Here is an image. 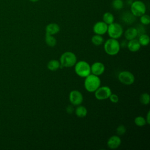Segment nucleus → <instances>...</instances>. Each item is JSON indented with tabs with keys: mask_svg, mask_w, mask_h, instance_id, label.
Masks as SVG:
<instances>
[{
	"mask_svg": "<svg viewBox=\"0 0 150 150\" xmlns=\"http://www.w3.org/2000/svg\"><path fill=\"white\" fill-rule=\"evenodd\" d=\"M101 85V80L99 76L90 74L85 77L84 86L85 89L90 93H94Z\"/></svg>",
	"mask_w": 150,
	"mask_h": 150,
	"instance_id": "obj_1",
	"label": "nucleus"
},
{
	"mask_svg": "<svg viewBox=\"0 0 150 150\" xmlns=\"http://www.w3.org/2000/svg\"><path fill=\"white\" fill-rule=\"evenodd\" d=\"M120 45L117 39L110 38L104 43V49L105 52L110 56L117 54L120 50Z\"/></svg>",
	"mask_w": 150,
	"mask_h": 150,
	"instance_id": "obj_2",
	"label": "nucleus"
},
{
	"mask_svg": "<svg viewBox=\"0 0 150 150\" xmlns=\"http://www.w3.org/2000/svg\"><path fill=\"white\" fill-rule=\"evenodd\" d=\"M59 62L60 67H71L75 65L77 60L76 55L73 52L67 51L60 56Z\"/></svg>",
	"mask_w": 150,
	"mask_h": 150,
	"instance_id": "obj_3",
	"label": "nucleus"
},
{
	"mask_svg": "<svg viewBox=\"0 0 150 150\" xmlns=\"http://www.w3.org/2000/svg\"><path fill=\"white\" fill-rule=\"evenodd\" d=\"M74 66V71L76 74L82 78H85L91 74L90 64L84 60L77 62Z\"/></svg>",
	"mask_w": 150,
	"mask_h": 150,
	"instance_id": "obj_4",
	"label": "nucleus"
},
{
	"mask_svg": "<svg viewBox=\"0 0 150 150\" xmlns=\"http://www.w3.org/2000/svg\"><path fill=\"white\" fill-rule=\"evenodd\" d=\"M107 33L110 38L118 39L123 34V28L120 23L114 22L108 25Z\"/></svg>",
	"mask_w": 150,
	"mask_h": 150,
	"instance_id": "obj_5",
	"label": "nucleus"
},
{
	"mask_svg": "<svg viewBox=\"0 0 150 150\" xmlns=\"http://www.w3.org/2000/svg\"><path fill=\"white\" fill-rule=\"evenodd\" d=\"M146 6L145 4L141 1L137 0L132 2L131 5V12L136 17L141 16L145 13Z\"/></svg>",
	"mask_w": 150,
	"mask_h": 150,
	"instance_id": "obj_6",
	"label": "nucleus"
},
{
	"mask_svg": "<svg viewBox=\"0 0 150 150\" xmlns=\"http://www.w3.org/2000/svg\"><path fill=\"white\" fill-rule=\"evenodd\" d=\"M118 79L122 84L126 86H130L134 83L135 76L131 71L124 70L119 73Z\"/></svg>",
	"mask_w": 150,
	"mask_h": 150,
	"instance_id": "obj_7",
	"label": "nucleus"
},
{
	"mask_svg": "<svg viewBox=\"0 0 150 150\" xmlns=\"http://www.w3.org/2000/svg\"><path fill=\"white\" fill-rule=\"evenodd\" d=\"M111 93V89L108 86H100L94 91V96L97 100H104L108 98Z\"/></svg>",
	"mask_w": 150,
	"mask_h": 150,
	"instance_id": "obj_8",
	"label": "nucleus"
},
{
	"mask_svg": "<svg viewBox=\"0 0 150 150\" xmlns=\"http://www.w3.org/2000/svg\"><path fill=\"white\" fill-rule=\"evenodd\" d=\"M69 99L70 103L74 106L81 105L83 101V96L82 93L77 90L71 91L69 95Z\"/></svg>",
	"mask_w": 150,
	"mask_h": 150,
	"instance_id": "obj_9",
	"label": "nucleus"
},
{
	"mask_svg": "<svg viewBox=\"0 0 150 150\" xmlns=\"http://www.w3.org/2000/svg\"><path fill=\"white\" fill-rule=\"evenodd\" d=\"M108 25L103 21L97 22L93 26V30L95 34L103 35L107 33Z\"/></svg>",
	"mask_w": 150,
	"mask_h": 150,
	"instance_id": "obj_10",
	"label": "nucleus"
},
{
	"mask_svg": "<svg viewBox=\"0 0 150 150\" xmlns=\"http://www.w3.org/2000/svg\"><path fill=\"white\" fill-rule=\"evenodd\" d=\"M91 73L97 76L103 74L105 71L104 64L100 62H96L90 66Z\"/></svg>",
	"mask_w": 150,
	"mask_h": 150,
	"instance_id": "obj_11",
	"label": "nucleus"
},
{
	"mask_svg": "<svg viewBox=\"0 0 150 150\" xmlns=\"http://www.w3.org/2000/svg\"><path fill=\"white\" fill-rule=\"evenodd\" d=\"M107 144L109 148L111 149H115L120 146L121 144V139L119 136L115 135H112L108 138Z\"/></svg>",
	"mask_w": 150,
	"mask_h": 150,
	"instance_id": "obj_12",
	"label": "nucleus"
},
{
	"mask_svg": "<svg viewBox=\"0 0 150 150\" xmlns=\"http://www.w3.org/2000/svg\"><path fill=\"white\" fill-rule=\"evenodd\" d=\"M135 19L136 16H135L131 12L129 11L124 12L121 16V19L122 21V22L128 25L132 24L135 21Z\"/></svg>",
	"mask_w": 150,
	"mask_h": 150,
	"instance_id": "obj_13",
	"label": "nucleus"
},
{
	"mask_svg": "<svg viewBox=\"0 0 150 150\" xmlns=\"http://www.w3.org/2000/svg\"><path fill=\"white\" fill-rule=\"evenodd\" d=\"M60 30V26L56 23H50L46 25L45 28V32L46 34L54 35L59 32Z\"/></svg>",
	"mask_w": 150,
	"mask_h": 150,
	"instance_id": "obj_14",
	"label": "nucleus"
},
{
	"mask_svg": "<svg viewBox=\"0 0 150 150\" xmlns=\"http://www.w3.org/2000/svg\"><path fill=\"white\" fill-rule=\"evenodd\" d=\"M141 45L139 44L138 39H134L128 40L127 43V48L131 52H136L138 51L141 48Z\"/></svg>",
	"mask_w": 150,
	"mask_h": 150,
	"instance_id": "obj_15",
	"label": "nucleus"
},
{
	"mask_svg": "<svg viewBox=\"0 0 150 150\" xmlns=\"http://www.w3.org/2000/svg\"><path fill=\"white\" fill-rule=\"evenodd\" d=\"M124 36L127 40H130L136 39L138 37V32L135 27H130L128 28L124 32Z\"/></svg>",
	"mask_w": 150,
	"mask_h": 150,
	"instance_id": "obj_16",
	"label": "nucleus"
},
{
	"mask_svg": "<svg viewBox=\"0 0 150 150\" xmlns=\"http://www.w3.org/2000/svg\"><path fill=\"white\" fill-rule=\"evenodd\" d=\"M60 63L59 60L56 59H52L48 62L47 64V69L52 71L57 70L60 67Z\"/></svg>",
	"mask_w": 150,
	"mask_h": 150,
	"instance_id": "obj_17",
	"label": "nucleus"
},
{
	"mask_svg": "<svg viewBox=\"0 0 150 150\" xmlns=\"http://www.w3.org/2000/svg\"><path fill=\"white\" fill-rule=\"evenodd\" d=\"M74 112L77 117L79 118H84L87 114V110L86 107L81 105L77 106L76 109H74Z\"/></svg>",
	"mask_w": 150,
	"mask_h": 150,
	"instance_id": "obj_18",
	"label": "nucleus"
},
{
	"mask_svg": "<svg viewBox=\"0 0 150 150\" xmlns=\"http://www.w3.org/2000/svg\"><path fill=\"white\" fill-rule=\"evenodd\" d=\"M45 41L46 44L49 46V47H54L57 44V40L54 38L53 35H49V34H45Z\"/></svg>",
	"mask_w": 150,
	"mask_h": 150,
	"instance_id": "obj_19",
	"label": "nucleus"
},
{
	"mask_svg": "<svg viewBox=\"0 0 150 150\" xmlns=\"http://www.w3.org/2000/svg\"><path fill=\"white\" fill-rule=\"evenodd\" d=\"M91 41L94 45L100 46L104 43V38L102 37V35L95 34L92 36Z\"/></svg>",
	"mask_w": 150,
	"mask_h": 150,
	"instance_id": "obj_20",
	"label": "nucleus"
},
{
	"mask_svg": "<svg viewBox=\"0 0 150 150\" xmlns=\"http://www.w3.org/2000/svg\"><path fill=\"white\" fill-rule=\"evenodd\" d=\"M103 20L104 22L108 25L114 22V16L111 12H107L104 13L103 16Z\"/></svg>",
	"mask_w": 150,
	"mask_h": 150,
	"instance_id": "obj_21",
	"label": "nucleus"
},
{
	"mask_svg": "<svg viewBox=\"0 0 150 150\" xmlns=\"http://www.w3.org/2000/svg\"><path fill=\"white\" fill-rule=\"evenodd\" d=\"M139 44L141 45V46H147L149 43V37L148 35H146V33L141 35L140 36H138V39Z\"/></svg>",
	"mask_w": 150,
	"mask_h": 150,
	"instance_id": "obj_22",
	"label": "nucleus"
},
{
	"mask_svg": "<svg viewBox=\"0 0 150 150\" xmlns=\"http://www.w3.org/2000/svg\"><path fill=\"white\" fill-rule=\"evenodd\" d=\"M140 103L143 105H148L150 101V96L148 93H142L139 97Z\"/></svg>",
	"mask_w": 150,
	"mask_h": 150,
	"instance_id": "obj_23",
	"label": "nucleus"
},
{
	"mask_svg": "<svg viewBox=\"0 0 150 150\" xmlns=\"http://www.w3.org/2000/svg\"><path fill=\"white\" fill-rule=\"evenodd\" d=\"M134 123L138 127H143L146 124V120L142 116H138L134 119Z\"/></svg>",
	"mask_w": 150,
	"mask_h": 150,
	"instance_id": "obj_24",
	"label": "nucleus"
},
{
	"mask_svg": "<svg viewBox=\"0 0 150 150\" xmlns=\"http://www.w3.org/2000/svg\"><path fill=\"white\" fill-rule=\"evenodd\" d=\"M124 2L122 0H113L112 2V8L115 10H120L124 7Z\"/></svg>",
	"mask_w": 150,
	"mask_h": 150,
	"instance_id": "obj_25",
	"label": "nucleus"
},
{
	"mask_svg": "<svg viewBox=\"0 0 150 150\" xmlns=\"http://www.w3.org/2000/svg\"><path fill=\"white\" fill-rule=\"evenodd\" d=\"M140 22L142 25H148L150 23V17L148 15L145 13L143 14L140 16Z\"/></svg>",
	"mask_w": 150,
	"mask_h": 150,
	"instance_id": "obj_26",
	"label": "nucleus"
},
{
	"mask_svg": "<svg viewBox=\"0 0 150 150\" xmlns=\"http://www.w3.org/2000/svg\"><path fill=\"white\" fill-rule=\"evenodd\" d=\"M127 131V128L124 125H120L117 127V129H116V132L117 134L118 135H124Z\"/></svg>",
	"mask_w": 150,
	"mask_h": 150,
	"instance_id": "obj_27",
	"label": "nucleus"
},
{
	"mask_svg": "<svg viewBox=\"0 0 150 150\" xmlns=\"http://www.w3.org/2000/svg\"><path fill=\"white\" fill-rule=\"evenodd\" d=\"M135 28L138 32V37L141 35L145 33V29L142 25H138Z\"/></svg>",
	"mask_w": 150,
	"mask_h": 150,
	"instance_id": "obj_28",
	"label": "nucleus"
},
{
	"mask_svg": "<svg viewBox=\"0 0 150 150\" xmlns=\"http://www.w3.org/2000/svg\"><path fill=\"white\" fill-rule=\"evenodd\" d=\"M110 100V101L112 103H117L119 101V97L118 96L114 93H111L108 98Z\"/></svg>",
	"mask_w": 150,
	"mask_h": 150,
	"instance_id": "obj_29",
	"label": "nucleus"
},
{
	"mask_svg": "<svg viewBox=\"0 0 150 150\" xmlns=\"http://www.w3.org/2000/svg\"><path fill=\"white\" fill-rule=\"evenodd\" d=\"M66 112L69 114H71L74 112V105L72 104H70L68 105L67 106V107L66 108Z\"/></svg>",
	"mask_w": 150,
	"mask_h": 150,
	"instance_id": "obj_30",
	"label": "nucleus"
},
{
	"mask_svg": "<svg viewBox=\"0 0 150 150\" xmlns=\"http://www.w3.org/2000/svg\"><path fill=\"white\" fill-rule=\"evenodd\" d=\"M145 120H146V124H150V111H148L146 118H145Z\"/></svg>",
	"mask_w": 150,
	"mask_h": 150,
	"instance_id": "obj_31",
	"label": "nucleus"
},
{
	"mask_svg": "<svg viewBox=\"0 0 150 150\" xmlns=\"http://www.w3.org/2000/svg\"><path fill=\"white\" fill-rule=\"evenodd\" d=\"M127 40H124L122 41H121V43H120V47H126L127 46Z\"/></svg>",
	"mask_w": 150,
	"mask_h": 150,
	"instance_id": "obj_32",
	"label": "nucleus"
},
{
	"mask_svg": "<svg viewBox=\"0 0 150 150\" xmlns=\"http://www.w3.org/2000/svg\"><path fill=\"white\" fill-rule=\"evenodd\" d=\"M29 1L32 2H38L39 0H29Z\"/></svg>",
	"mask_w": 150,
	"mask_h": 150,
	"instance_id": "obj_33",
	"label": "nucleus"
},
{
	"mask_svg": "<svg viewBox=\"0 0 150 150\" xmlns=\"http://www.w3.org/2000/svg\"><path fill=\"white\" fill-rule=\"evenodd\" d=\"M135 1H137V0H135Z\"/></svg>",
	"mask_w": 150,
	"mask_h": 150,
	"instance_id": "obj_34",
	"label": "nucleus"
}]
</instances>
